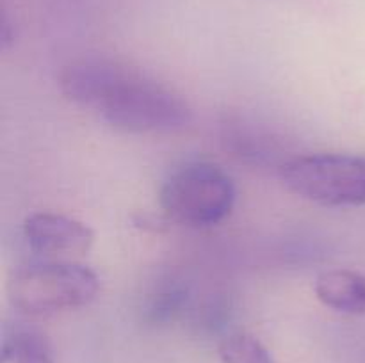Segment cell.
Instances as JSON below:
<instances>
[{"mask_svg":"<svg viewBox=\"0 0 365 363\" xmlns=\"http://www.w3.org/2000/svg\"><path fill=\"white\" fill-rule=\"evenodd\" d=\"M57 84L70 102L130 134L175 132L191 121V107L182 95L120 60H71L61 68Z\"/></svg>","mask_w":365,"mask_h":363,"instance_id":"6da1fadb","label":"cell"},{"mask_svg":"<svg viewBox=\"0 0 365 363\" xmlns=\"http://www.w3.org/2000/svg\"><path fill=\"white\" fill-rule=\"evenodd\" d=\"M98 290V274L73 260L29 263L14 270L7 283L11 305L29 317H50L82 308Z\"/></svg>","mask_w":365,"mask_h":363,"instance_id":"7a4b0ae2","label":"cell"},{"mask_svg":"<svg viewBox=\"0 0 365 363\" xmlns=\"http://www.w3.org/2000/svg\"><path fill=\"white\" fill-rule=\"evenodd\" d=\"M237 199L234 178L217 164L191 160L175 167L159 191L164 212L182 226L212 228L232 214Z\"/></svg>","mask_w":365,"mask_h":363,"instance_id":"3957f363","label":"cell"},{"mask_svg":"<svg viewBox=\"0 0 365 363\" xmlns=\"http://www.w3.org/2000/svg\"><path fill=\"white\" fill-rule=\"evenodd\" d=\"M280 180L289 192L321 206L365 205V157L314 153L287 160Z\"/></svg>","mask_w":365,"mask_h":363,"instance_id":"277c9868","label":"cell"},{"mask_svg":"<svg viewBox=\"0 0 365 363\" xmlns=\"http://www.w3.org/2000/svg\"><path fill=\"white\" fill-rule=\"evenodd\" d=\"M24 237L31 251L46 260L86 255L95 244V231L88 224L57 212H34L25 217Z\"/></svg>","mask_w":365,"mask_h":363,"instance_id":"5b68a950","label":"cell"},{"mask_svg":"<svg viewBox=\"0 0 365 363\" xmlns=\"http://www.w3.org/2000/svg\"><path fill=\"white\" fill-rule=\"evenodd\" d=\"M316 298L342 315H365V274L351 269H330L314 281Z\"/></svg>","mask_w":365,"mask_h":363,"instance_id":"8992f818","label":"cell"},{"mask_svg":"<svg viewBox=\"0 0 365 363\" xmlns=\"http://www.w3.org/2000/svg\"><path fill=\"white\" fill-rule=\"evenodd\" d=\"M0 363H56L52 342L34 327L6 330L0 344Z\"/></svg>","mask_w":365,"mask_h":363,"instance_id":"52a82bcc","label":"cell"},{"mask_svg":"<svg viewBox=\"0 0 365 363\" xmlns=\"http://www.w3.org/2000/svg\"><path fill=\"white\" fill-rule=\"evenodd\" d=\"M191 287L180 280H168L152 290L143 306V315L150 324H168L191 308Z\"/></svg>","mask_w":365,"mask_h":363,"instance_id":"ba28073f","label":"cell"},{"mask_svg":"<svg viewBox=\"0 0 365 363\" xmlns=\"http://www.w3.org/2000/svg\"><path fill=\"white\" fill-rule=\"evenodd\" d=\"M221 363H274L269 349L248 333H230L217 347Z\"/></svg>","mask_w":365,"mask_h":363,"instance_id":"9c48e42d","label":"cell"},{"mask_svg":"<svg viewBox=\"0 0 365 363\" xmlns=\"http://www.w3.org/2000/svg\"><path fill=\"white\" fill-rule=\"evenodd\" d=\"M13 39H14V31L11 28V23H9V20H7V16L4 14L2 27H0V41H2L4 48H7V46H9V43H13Z\"/></svg>","mask_w":365,"mask_h":363,"instance_id":"30bf717a","label":"cell"}]
</instances>
